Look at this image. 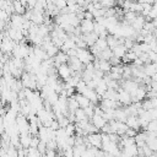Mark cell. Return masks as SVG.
Returning a JSON list of instances; mask_svg holds the SVG:
<instances>
[{
    "instance_id": "obj_15",
    "label": "cell",
    "mask_w": 157,
    "mask_h": 157,
    "mask_svg": "<svg viewBox=\"0 0 157 157\" xmlns=\"http://www.w3.org/2000/svg\"><path fill=\"white\" fill-rule=\"evenodd\" d=\"M81 38L85 40V43H86V45H87V47H91V45H93V44H94V42H96V39L98 38V36H97L94 32H91V33L81 34Z\"/></svg>"
},
{
    "instance_id": "obj_36",
    "label": "cell",
    "mask_w": 157,
    "mask_h": 157,
    "mask_svg": "<svg viewBox=\"0 0 157 157\" xmlns=\"http://www.w3.org/2000/svg\"><path fill=\"white\" fill-rule=\"evenodd\" d=\"M136 132H137V130H135V129H131V128H128L126 130H125V136H128V137H134L135 135H136Z\"/></svg>"
},
{
    "instance_id": "obj_22",
    "label": "cell",
    "mask_w": 157,
    "mask_h": 157,
    "mask_svg": "<svg viewBox=\"0 0 157 157\" xmlns=\"http://www.w3.org/2000/svg\"><path fill=\"white\" fill-rule=\"evenodd\" d=\"M12 7H13V12L18 15H23L26 11V7L20 2V0H12Z\"/></svg>"
},
{
    "instance_id": "obj_27",
    "label": "cell",
    "mask_w": 157,
    "mask_h": 157,
    "mask_svg": "<svg viewBox=\"0 0 157 157\" xmlns=\"http://www.w3.org/2000/svg\"><path fill=\"white\" fill-rule=\"evenodd\" d=\"M156 17H157V6H156V4H153L145 18H147L146 21H151V20H155Z\"/></svg>"
},
{
    "instance_id": "obj_19",
    "label": "cell",
    "mask_w": 157,
    "mask_h": 157,
    "mask_svg": "<svg viewBox=\"0 0 157 157\" xmlns=\"http://www.w3.org/2000/svg\"><path fill=\"white\" fill-rule=\"evenodd\" d=\"M74 97H75V99H76V102L78 103V107L80 108H86V107H88L90 105V101L83 96V94H81V93H77V94H74Z\"/></svg>"
},
{
    "instance_id": "obj_23",
    "label": "cell",
    "mask_w": 157,
    "mask_h": 157,
    "mask_svg": "<svg viewBox=\"0 0 157 157\" xmlns=\"http://www.w3.org/2000/svg\"><path fill=\"white\" fill-rule=\"evenodd\" d=\"M31 134H25V135H20V146L23 148H28L29 147V141H31Z\"/></svg>"
},
{
    "instance_id": "obj_20",
    "label": "cell",
    "mask_w": 157,
    "mask_h": 157,
    "mask_svg": "<svg viewBox=\"0 0 157 157\" xmlns=\"http://www.w3.org/2000/svg\"><path fill=\"white\" fill-rule=\"evenodd\" d=\"M110 66H112V65L109 64L108 60H102V59H98V60H97V69H99V70L103 71L104 74H105V72H109Z\"/></svg>"
},
{
    "instance_id": "obj_35",
    "label": "cell",
    "mask_w": 157,
    "mask_h": 157,
    "mask_svg": "<svg viewBox=\"0 0 157 157\" xmlns=\"http://www.w3.org/2000/svg\"><path fill=\"white\" fill-rule=\"evenodd\" d=\"M39 144V139L37 135L34 136H31V141H29V147H37Z\"/></svg>"
},
{
    "instance_id": "obj_37",
    "label": "cell",
    "mask_w": 157,
    "mask_h": 157,
    "mask_svg": "<svg viewBox=\"0 0 157 157\" xmlns=\"http://www.w3.org/2000/svg\"><path fill=\"white\" fill-rule=\"evenodd\" d=\"M108 61H109V64H110L112 66H114V65H120V64H121V60H120L119 58H115V56H112Z\"/></svg>"
},
{
    "instance_id": "obj_28",
    "label": "cell",
    "mask_w": 157,
    "mask_h": 157,
    "mask_svg": "<svg viewBox=\"0 0 157 157\" xmlns=\"http://www.w3.org/2000/svg\"><path fill=\"white\" fill-rule=\"evenodd\" d=\"M94 44L101 49V50H103V49H105V48H108V45H107V40H105V38H97L96 39V42H94Z\"/></svg>"
},
{
    "instance_id": "obj_26",
    "label": "cell",
    "mask_w": 157,
    "mask_h": 157,
    "mask_svg": "<svg viewBox=\"0 0 157 157\" xmlns=\"http://www.w3.org/2000/svg\"><path fill=\"white\" fill-rule=\"evenodd\" d=\"M112 56H113L112 49L105 48V49H103V50H102V52L98 54V56H97V58H99V59H102V60H109Z\"/></svg>"
},
{
    "instance_id": "obj_1",
    "label": "cell",
    "mask_w": 157,
    "mask_h": 157,
    "mask_svg": "<svg viewBox=\"0 0 157 157\" xmlns=\"http://www.w3.org/2000/svg\"><path fill=\"white\" fill-rule=\"evenodd\" d=\"M76 58L83 64V65H87L88 63H91L93 60V55L91 54L90 50H87L86 48H77L76 47Z\"/></svg>"
},
{
    "instance_id": "obj_12",
    "label": "cell",
    "mask_w": 157,
    "mask_h": 157,
    "mask_svg": "<svg viewBox=\"0 0 157 157\" xmlns=\"http://www.w3.org/2000/svg\"><path fill=\"white\" fill-rule=\"evenodd\" d=\"M124 123L126 124L128 128L135 129V130H137V131H139V129H140V126H139V120H137V115H128Z\"/></svg>"
},
{
    "instance_id": "obj_41",
    "label": "cell",
    "mask_w": 157,
    "mask_h": 157,
    "mask_svg": "<svg viewBox=\"0 0 157 157\" xmlns=\"http://www.w3.org/2000/svg\"><path fill=\"white\" fill-rule=\"evenodd\" d=\"M0 55H1V50H0Z\"/></svg>"
},
{
    "instance_id": "obj_25",
    "label": "cell",
    "mask_w": 157,
    "mask_h": 157,
    "mask_svg": "<svg viewBox=\"0 0 157 157\" xmlns=\"http://www.w3.org/2000/svg\"><path fill=\"white\" fill-rule=\"evenodd\" d=\"M105 40H107V45H108L109 49H113L115 45L119 44L118 43V38L115 36H113V34H108L107 38H105Z\"/></svg>"
},
{
    "instance_id": "obj_5",
    "label": "cell",
    "mask_w": 157,
    "mask_h": 157,
    "mask_svg": "<svg viewBox=\"0 0 157 157\" xmlns=\"http://www.w3.org/2000/svg\"><path fill=\"white\" fill-rule=\"evenodd\" d=\"M22 22H23V16L18 15V13H12L10 16V21H9V26L15 28V29H21L22 28Z\"/></svg>"
},
{
    "instance_id": "obj_7",
    "label": "cell",
    "mask_w": 157,
    "mask_h": 157,
    "mask_svg": "<svg viewBox=\"0 0 157 157\" xmlns=\"http://www.w3.org/2000/svg\"><path fill=\"white\" fill-rule=\"evenodd\" d=\"M93 25H94V22H93L92 20H87V18L81 20V21H80V25H78L81 33H82V34H86V33L93 32Z\"/></svg>"
},
{
    "instance_id": "obj_32",
    "label": "cell",
    "mask_w": 157,
    "mask_h": 157,
    "mask_svg": "<svg viewBox=\"0 0 157 157\" xmlns=\"http://www.w3.org/2000/svg\"><path fill=\"white\" fill-rule=\"evenodd\" d=\"M134 44H135V42H134V39H132V38H125V39H124V43H123V45H124L128 50H129V49H131Z\"/></svg>"
},
{
    "instance_id": "obj_3",
    "label": "cell",
    "mask_w": 157,
    "mask_h": 157,
    "mask_svg": "<svg viewBox=\"0 0 157 157\" xmlns=\"http://www.w3.org/2000/svg\"><path fill=\"white\" fill-rule=\"evenodd\" d=\"M72 72H74V71L70 69V66L67 65V63H65V64H60V65L56 67V75H58V77L63 78L64 81H65L66 78H69V77L71 76Z\"/></svg>"
},
{
    "instance_id": "obj_34",
    "label": "cell",
    "mask_w": 157,
    "mask_h": 157,
    "mask_svg": "<svg viewBox=\"0 0 157 157\" xmlns=\"http://www.w3.org/2000/svg\"><path fill=\"white\" fill-rule=\"evenodd\" d=\"M53 4H54V5L56 6V9L60 11L61 9H64V7L66 6V0H55Z\"/></svg>"
},
{
    "instance_id": "obj_16",
    "label": "cell",
    "mask_w": 157,
    "mask_h": 157,
    "mask_svg": "<svg viewBox=\"0 0 157 157\" xmlns=\"http://www.w3.org/2000/svg\"><path fill=\"white\" fill-rule=\"evenodd\" d=\"M90 119H91V123L93 124V126H94L97 130H101V128L107 123V121H105L101 115H97V114H93Z\"/></svg>"
},
{
    "instance_id": "obj_18",
    "label": "cell",
    "mask_w": 157,
    "mask_h": 157,
    "mask_svg": "<svg viewBox=\"0 0 157 157\" xmlns=\"http://www.w3.org/2000/svg\"><path fill=\"white\" fill-rule=\"evenodd\" d=\"M126 117H128V114H126V112H125V109H123V108H115L114 109V120H118V121H125V119H126Z\"/></svg>"
},
{
    "instance_id": "obj_11",
    "label": "cell",
    "mask_w": 157,
    "mask_h": 157,
    "mask_svg": "<svg viewBox=\"0 0 157 157\" xmlns=\"http://www.w3.org/2000/svg\"><path fill=\"white\" fill-rule=\"evenodd\" d=\"M32 53H33V55H34L37 59H39L40 61H42V60H47V59H49V56L47 55V53L44 52V49H43L42 47H39V45H34V47H32Z\"/></svg>"
},
{
    "instance_id": "obj_21",
    "label": "cell",
    "mask_w": 157,
    "mask_h": 157,
    "mask_svg": "<svg viewBox=\"0 0 157 157\" xmlns=\"http://www.w3.org/2000/svg\"><path fill=\"white\" fill-rule=\"evenodd\" d=\"M66 99H67V109H69V113H74L77 108H80L78 107V103L76 102V99L74 97V94L70 96V97H67Z\"/></svg>"
},
{
    "instance_id": "obj_29",
    "label": "cell",
    "mask_w": 157,
    "mask_h": 157,
    "mask_svg": "<svg viewBox=\"0 0 157 157\" xmlns=\"http://www.w3.org/2000/svg\"><path fill=\"white\" fill-rule=\"evenodd\" d=\"M144 130H146V131H157V121H156V119L155 120H150Z\"/></svg>"
},
{
    "instance_id": "obj_8",
    "label": "cell",
    "mask_w": 157,
    "mask_h": 157,
    "mask_svg": "<svg viewBox=\"0 0 157 157\" xmlns=\"http://www.w3.org/2000/svg\"><path fill=\"white\" fill-rule=\"evenodd\" d=\"M81 94H83V96H85V97H86L91 103H93V104H96L97 102H99V101H101V97L96 93V91H94L93 88H88V87H86Z\"/></svg>"
},
{
    "instance_id": "obj_2",
    "label": "cell",
    "mask_w": 157,
    "mask_h": 157,
    "mask_svg": "<svg viewBox=\"0 0 157 157\" xmlns=\"http://www.w3.org/2000/svg\"><path fill=\"white\" fill-rule=\"evenodd\" d=\"M16 44H17L16 42H13L12 39H10L9 37H5L4 39L0 40V50H1V53L10 55L11 52H12V49H13V47Z\"/></svg>"
},
{
    "instance_id": "obj_17",
    "label": "cell",
    "mask_w": 157,
    "mask_h": 157,
    "mask_svg": "<svg viewBox=\"0 0 157 157\" xmlns=\"http://www.w3.org/2000/svg\"><path fill=\"white\" fill-rule=\"evenodd\" d=\"M128 52V49L123 45V44H118V45H115L113 49H112V53H113V56H115V58H119V59H121L124 55H125V53Z\"/></svg>"
},
{
    "instance_id": "obj_13",
    "label": "cell",
    "mask_w": 157,
    "mask_h": 157,
    "mask_svg": "<svg viewBox=\"0 0 157 157\" xmlns=\"http://www.w3.org/2000/svg\"><path fill=\"white\" fill-rule=\"evenodd\" d=\"M142 70H144V74H145L146 76L151 77L152 75L156 74V71H157V65H156V63H147V64H144Z\"/></svg>"
},
{
    "instance_id": "obj_14",
    "label": "cell",
    "mask_w": 157,
    "mask_h": 157,
    "mask_svg": "<svg viewBox=\"0 0 157 157\" xmlns=\"http://www.w3.org/2000/svg\"><path fill=\"white\" fill-rule=\"evenodd\" d=\"M121 152L125 155V157H137V146L135 144L125 146V147H123Z\"/></svg>"
},
{
    "instance_id": "obj_6",
    "label": "cell",
    "mask_w": 157,
    "mask_h": 157,
    "mask_svg": "<svg viewBox=\"0 0 157 157\" xmlns=\"http://www.w3.org/2000/svg\"><path fill=\"white\" fill-rule=\"evenodd\" d=\"M118 92V102L121 104V105H129L131 103V96L121 87H119V90L117 91Z\"/></svg>"
},
{
    "instance_id": "obj_10",
    "label": "cell",
    "mask_w": 157,
    "mask_h": 157,
    "mask_svg": "<svg viewBox=\"0 0 157 157\" xmlns=\"http://www.w3.org/2000/svg\"><path fill=\"white\" fill-rule=\"evenodd\" d=\"M145 21H146V18L142 16V15H137L135 18H134V21L130 23V26L134 28V31L135 32H140L141 31V28H142V26H144V23H145Z\"/></svg>"
},
{
    "instance_id": "obj_33",
    "label": "cell",
    "mask_w": 157,
    "mask_h": 157,
    "mask_svg": "<svg viewBox=\"0 0 157 157\" xmlns=\"http://www.w3.org/2000/svg\"><path fill=\"white\" fill-rule=\"evenodd\" d=\"M147 56H148L150 63H156V61H157V54H156V52L148 50V52H147Z\"/></svg>"
},
{
    "instance_id": "obj_38",
    "label": "cell",
    "mask_w": 157,
    "mask_h": 157,
    "mask_svg": "<svg viewBox=\"0 0 157 157\" xmlns=\"http://www.w3.org/2000/svg\"><path fill=\"white\" fill-rule=\"evenodd\" d=\"M44 155H45L47 157H55V156H56V155H55V150H49V148L45 150Z\"/></svg>"
},
{
    "instance_id": "obj_30",
    "label": "cell",
    "mask_w": 157,
    "mask_h": 157,
    "mask_svg": "<svg viewBox=\"0 0 157 157\" xmlns=\"http://www.w3.org/2000/svg\"><path fill=\"white\" fill-rule=\"evenodd\" d=\"M87 87V85H86V82L83 81V80H80L78 82H77V85L75 86V90L77 91V93H82L83 92V90Z\"/></svg>"
},
{
    "instance_id": "obj_31",
    "label": "cell",
    "mask_w": 157,
    "mask_h": 157,
    "mask_svg": "<svg viewBox=\"0 0 157 157\" xmlns=\"http://www.w3.org/2000/svg\"><path fill=\"white\" fill-rule=\"evenodd\" d=\"M146 113H147V118H148L150 120H155V119H157V109H156V108L147 109Z\"/></svg>"
},
{
    "instance_id": "obj_24",
    "label": "cell",
    "mask_w": 157,
    "mask_h": 157,
    "mask_svg": "<svg viewBox=\"0 0 157 157\" xmlns=\"http://www.w3.org/2000/svg\"><path fill=\"white\" fill-rule=\"evenodd\" d=\"M74 115H75V120H76V121L88 120V118H87V115L85 114V112H83L82 108H77V109L74 112ZM76 121H75V123H76Z\"/></svg>"
},
{
    "instance_id": "obj_39",
    "label": "cell",
    "mask_w": 157,
    "mask_h": 157,
    "mask_svg": "<svg viewBox=\"0 0 157 157\" xmlns=\"http://www.w3.org/2000/svg\"><path fill=\"white\" fill-rule=\"evenodd\" d=\"M49 128H52L53 130H58L60 126H59V123H58V120L56 119H53V121H52V124H50V126Z\"/></svg>"
},
{
    "instance_id": "obj_9",
    "label": "cell",
    "mask_w": 157,
    "mask_h": 157,
    "mask_svg": "<svg viewBox=\"0 0 157 157\" xmlns=\"http://www.w3.org/2000/svg\"><path fill=\"white\" fill-rule=\"evenodd\" d=\"M67 65L70 66V69L72 70V71H77V72H81L82 71V69H83V64L76 58V56H71V58H69V60H67Z\"/></svg>"
},
{
    "instance_id": "obj_40",
    "label": "cell",
    "mask_w": 157,
    "mask_h": 157,
    "mask_svg": "<svg viewBox=\"0 0 157 157\" xmlns=\"http://www.w3.org/2000/svg\"><path fill=\"white\" fill-rule=\"evenodd\" d=\"M40 157H47V156H45V155H44V153H43V155H42V156H40Z\"/></svg>"
},
{
    "instance_id": "obj_4",
    "label": "cell",
    "mask_w": 157,
    "mask_h": 157,
    "mask_svg": "<svg viewBox=\"0 0 157 157\" xmlns=\"http://www.w3.org/2000/svg\"><path fill=\"white\" fill-rule=\"evenodd\" d=\"M137 87H139V83H137L136 81L131 80V78L121 81V88H124V90H125L130 96H132V94H134V92L136 91V88H137Z\"/></svg>"
}]
</instances>
